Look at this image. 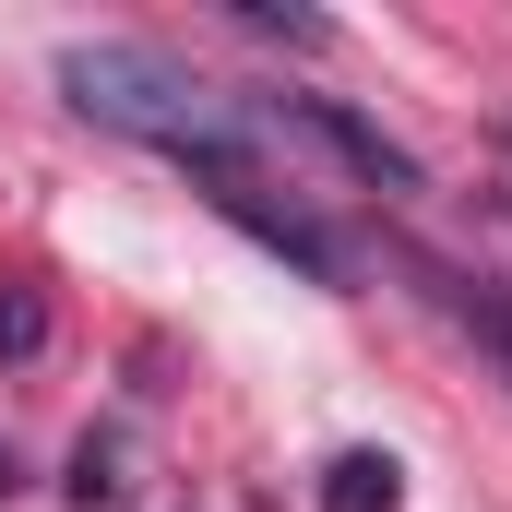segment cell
Masks as SVG:
<instances>
[{"mask_svg":"<svg viewBox=\"0 0 512 512\" xmlns=\"http://www.w3.org/2000/svg\"><path fill=\"white\" fill-rule=\"evenodd\" d=\"M60 96L84 108V120L131 131V143H155V155H179V167H203V155H239V120H227V96L215 84H191L179 60H155V48H60Z\"/></svg>","mask_w":512,"mask_h":512,"instance_id":"1","label":"cell"},{"mask_svg":"<svg viewBox=\"0 0 512 512\" xmlns=\"http://www.w3.org/2000/svg\"><path fill=\"white\" fill-rule=\"evenodd\" d=\"M298 120L322 131V143H334V155H346V167H358L370 191H417V155H405L393 131H370L358 108H334V96H298Z\"/></svg>","mask_w":512,"mask_h":512,"instance_id":"2","label":"cell"},{"mask_svg":"<svg viewBox=\"0 0 512 512\" xmlns=\"http://www.w3.org/2000/svg\"><path fill=\"white\" fill-rule=\"evenodd\" d=\"M417 286H429V298H441V310H453V322H465V334H477V346H489V358L512 370V298L489 286V274H453V262H417Z\"/></svg>","mask_w":512,"mask_h":512,"instance_id":"3","label":"cell"},{"mask_svg":"<svg viewBox=\"0 0 512 512\" xmlns=\"http://www.w3.org/2000/svg\"><path fill=\"white\" fill-rule=\"evenodd\" d=\"M405 489H393V453H334L322 465V512H393Z\"/></svg>","mask_w":512,"mask_h":512,"instance_id":"4","label":"cell"}]
</instances>
